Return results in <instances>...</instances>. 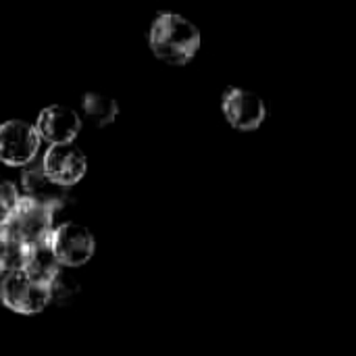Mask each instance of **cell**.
Returning a JSON list of instances; mask_svg holds the SVG:
<instances>
[{
	"label": "cell",
	"mask_w": 356,
	"mask_h": 356,
	"mask_svg": "<svg viewBox=\"0 0 356 356\" xmlns=\"http://www.w3.org/2000/svg\"><path fill=\"white\" fill-rule=\"evenodd\" d=\"M150 48L169 65H186L200 48V31L175 13H159L150 25Z\"/></svg>",
	"instance_id": "cell-1"
},
{
	"label": "cell",
	"mask_w": 356,
	"mask_h": 356,
	"mask_svg": "<svg viewBox=\"0 0 356 356\" xmlns=\"http://www.w3.org/2000/svg\"><path fill=\"white\" fill-rule=\"evenodd\" d=\"M0 232L31 248L33 244L48 240V236L52 232L50 213L46 207L35 204L33 200L23 196V198H19L17 209L10 215V219L4 225H0Z\"/></svg>",
	"instance_id": "cell-2"
},
{
	"label": "cell",
	"mask_w": 356,
	"mask_h": 356,
	"mask_svg": "<svg viewBox=\"0 0 356 356\" xmlns=\"http://www.w3.org/2000/svg\"><path fill=\"white\" fill-rule=\"evenodd\" d=\"M0 302L15 313L35 315L46 309L48 292L46 286L31 282L23 271L0 273Z\"/></svg>",
	"instance_id": "cell-3"
},
{
	"label": "cell",
	"mask_w": 356,
	"mask_h": 356,
	"mask_svg": "<svg viewBox=\"0 0 356 356\" xmlns=\"http://www.w3.org/2000/svg\"><path fill=\"white\" fill-rule=\"evenodd\" d=\"M50 248L60 267H81L92 259L96 242L88 227L67 221L50 232Z\"/></svg>",
	"instance_id": "cell-4"
},
{
	"label": "cell",
	"mask_w": 356,
	"mask_h": 356,
	"mask_svg": "<svg viewBox=\"0 0 356 356\" xmlns=\"http://www.w3.org/2000/svg\"><path fill=\"white\" fill-rule=\"evenodd\" d=\"M40 148L35 125L13 119L0 125V161L10 167H27Z\"/></svg>",
	"instance_id": "cell-5"
},
{
	"label": "cell",
	"mask_w": 356,
	"mask_h": 356,
	"mask_svg": "<svg viewBox=\"0 0 356 356\" xmlns=\"http://www.w3.org/2000/svg\"><path fill=\"white\" fill-rule=\"evenodd\" d=\"M40 165L46 177L60 188L75 186L86 175V169H88L86 154L75 144L50 146Z\"/></svg>",
	"instance_id": "cell-6"
},
{
	"label": "cell",
	"mask_w": 356,
	"mask_h": 356,
	"mask_svg": "<svg viewBox=\"0 0 356 356\" xmlns=\"http://www.w3.org/2000/svg\"><path fill=\"white\" fill-rule=\"evenodd\" d=\"M221 106H223L225 119L240 131H252L261 127V123L267 117V108L261 96L242 88L225 90Z\"/></svg>",
	"instance_id": "cell-7"
},
{
	"label": "cell",
	"mask_w": 356,
	"mask_h": 356,
	"mask_svg": "<svg viewBox=\"0 0 356 356\" xmlns=\"http://www.w3.org/2000/svg\"><path fill=\"white\" fill-rule=\"evenodd\" d=\"M35 129H38L40 140L44 138L52 146L73 144V140L77 138V134L81 129V119L73 108L52 104L40 113Z\"/></svg>",
	"instance_id": "cell-8"
},
{
	"label": "cell",
	"mask_w": 356,
	"mask_h": 356,
	"mask_svg": "<svg viewBox=\"0 0 356 356\" xmlns=\"http://www.w3.org/2000/svg\"><path fill=\"white\" fill-rule=\"evenodd\" d=\"M21 184H23L25 198L46 207L48 211L73 198L67 192V188H60L46 177L42 165H27L21 173Z\"/></svg>",
	"instance_id": "cell-9"
},
{
	"label": "cell",
	"mask_w": 356,
	"mask_h": 356,
	"mask_svg": "<svg viewBox=\"0 0 356 356\" xmlns=\"http://www.w3.org/2000/svg\"><path fill=\"white\" fill-rule=\"evenodd\" d=\"M58 269H60V263L56 261V257H54V252L50 248V236H48V240L38 242V244H33L29 248V257H27L23 273L31 282H35L40 286H46L56 275Z\"/></svg>",
	"instance_id": "cell-10"
},
{
	"label": "cell",
	"mask_w": 356,
	"mask_h": 356,
	"mask_svg": "<svg viewBox=\"0 0 356 356\" xmlns=\"http://www.w3.org/2000/svg\"><path fill=\"white\" fill-rule=\"evenodd\" d=\"M81 108H83V115L88 117L90 123H94L96 127H106L115 121V117L119 115V104L117 100L104 96V94H98V92H88L83 94V100H81Z\"/></svg>",
	"instance_id": "cell-11"
},
{
	"label": "cell",
	"mask_w": 356,
	"mask_h": 356,
	"mask_svg": "<svg viewBox=\"0 0 356 356\" xmlns=\"http://www.w3.org/2000/svg\"><path fill=\"white\" fill-rule=\"evenodd\" d=\"M46 292H48V305H56V307H69L81 292L79 282L65 271L63 267L56 271V275L46 284Z\"/></svg>",
	"instance_id": "cell-12"
},
{
	"label": "cell",
	"mask_w": 356,
	"mask_h": 356,
	"mask_svg": "<svg viewBox=\"0 0 356 356\" xmlns=\"http://www.w3.org/2000/svg\"><path fill=\"white\" fill-rule=\"evenodd\" d=\"M27 257H29V246L0 232V269L4 273L23 271Z\"/></svg>",
	"instance_id": "cell-13"
},
{
	"label": "cell",
	"mask_w": 356,
	"mask_h": 356,
	"mask_svg": "<svg viewBox=\"0 0 356 356\" xmlns=\"http://www.w3.org/2000/svg\"><path fill=\"white\" fill-rule=\"evenodd\" d=\"M19 194H17V188L15 184H10L8 179L0 177V225H4L10 215L15 213L17 209V202H19Z\"/></svg>",
	"instance_id": "cell-14"
},
{
	"label": "cell",
	"mask_w": 356,
	"mask_h": 356,
	"mask_svg": "<svg viewBox=\"0 0 356 356\" xmlns=\"http://www.w3.org/2000/svg\"><path fill=\"white\" fill-rule=\"evenodd\" d=\"M0 273H2V269H0Z\"/></svg>",
	"instance_id": "cell-15"
}]
</instances>
